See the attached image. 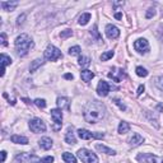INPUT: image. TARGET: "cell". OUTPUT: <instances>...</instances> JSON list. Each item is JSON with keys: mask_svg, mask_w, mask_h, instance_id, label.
Here are the masks:
<instances>
[{"mask_svg": "<svg viewBox=\"0 0 163 163\" xmlns=\"http://www.w3.org/2000/svg\"><path fill=\"white\" fill-rule=\"evenodd\" d=\"M105 115H106V107L103 103L98 101L89 102L84 110V119L89 124H97V122L105 119Z\"/></svg>", "mask_w": 163, "mask_h": 163, "instance_id": "1", "label": "cell"}, {"mask_svg": "<svg viewBox=\"0 0 163 163\" xmlns=\"http://www.w3.org/2000/svg\"><path fill=\"white\" fill-rule=\"evenodd\" d=\"M32 47H33V41L28 35L23 33L16 38V49L19 56H26Z\"/></svg>", "mask_w": 163, "mask_h": 163, "instance_id": "2", "label": "cell"}, {"mask_svg": "<svg viewBox=\"0 0 163 163\" xmlns=\"http://www.w3.org/2000/svg\"><path fill=\"white\" fill-rule=\"evenodd\" d=\"M78 157L83 163H98V157L91 151H88V149H79Z\"/></svg>", "mask_w": 163, "mask_h": 163, "instance_id": "3", "label": "cell"}, {"mask_svg": "<svg viewBox=\"0 0 163 163\" xmlns=\"http://www.w3.org/2000/svg\"><path fill=\"white\" fill-rule=\"evenodd\" d=\"M60 58H63L61 51L58 47H55L54 45H49L46 51H45V59H47L50 61H56Z\"/></svg>", "mask_w": 163, "mask_h": 163, "instance_id": "4", "label": "cell"}, {"mask_svg": "<svg viewBox=\"0 0 163 163\" xmlns=\"http://www.w3.org/2000/svg\"><path fill=\"white\" fill-rule=\"evenodd\" d=\"M78 137L83 140H89L92 138H97V139H101L103 138L105 135L102 133H92L89 130H86V129H79L78 130Z\"/></svg>", "mask_w": 163, "mask_h": 163, "instance_id": "5", "label": "cell"}, {"mask_svg": "<svg viewBox=\"0 0 163 163\" xmlns=\"http://www.w3.org/2000/svg\"><path fill=\"white\" fill-rule=\"evenodd\" d=\"M30 129L33 131V133H44L46 130V125H45V122L41 120V119H32L30 121Z\"/></svg>", "mask_w": 163, "mask_h": 163, "instance_id": "6", "label": "cell"}, {"mask_svg": "<svg viewBox=\"0 0 163 163\" xmlns=\"http://www.w3.org/2000/svg\"><path fill=\"white\" fill-rule=\"evenodd\" d=\"M51 117H52L54 122H55V125L52 126V129L59 130L61 128V121H63V112L60 108H54V110H51Z\"/></svg>", "mask_w": 163, "mask_h": 163, "instance_id": "7", "label": "cell"}, {"mask_svg": "<svg viewBox=\"0 0 163 163\" xmlns=\"http://www.w3.org/2000/svg\"><path fill=\"white\" fill-rule=\"evenodd\" d=\"M134 49L140 54H145L149 51V44L145 38H139L134 42Z\"/></svg>", "mask_w": 163, "mask_h": 163, "instance_id": "8", "label": "cell"}, {"mask_svg": "<svg viewBox=\"0 0 163 163\" xmlns=\"http://www.w3.org/2000/svg\"><path fill=\"white\" fill-rule=\"evenodd\" d=\"M106 36L108 38H111V40H115V38H117L120 36V31H119V28H117L116 26L107 24L106 26Z\"/></svg>", "mask_w": 163, "mask_h": 163, "instance_id": "9", "label": "cell"}, {"mask_svg": "<svg viewBox=\"0 0 163 163\" xmlns=\"http://www.w3.org/2000/svg\"><path fill=\"white\" fill-rule=\"evenodd\" d=\"M97 93H98V96L101 97H106L108 93H110V86H108L107 82L105 80H101L98 86H97Z\"/></svg>", "mask_w": 163, "mask_h": 163, "instance_id": "10", "label": "cell"}, {"mask_svg": "<svg viewBox=\"0 0 163 163\" xmlns=\"http://www.w3.org/2000/svg\"><path fill=\"white\" fill-rule=\"evenodd\" d=\"M143 142H144L143 137H142L140 134H138V133L133 134L131 137L129 138V144H130L131 147H139V145H140Z\"/></svg>", "mask_w": 163, "mask_h": 163, "instance_id": "11", "label": "cell"}, {"mask_svg": "<svg viewBox=\"0 0 163 163\" xmlns=\"http://www.w3.org/2000/svg\"><path fill=\"white\" fill-rule=\"evenodd\" d=\"M115 72H111V73H108V77L112 78L116 83H120L121 79L122 78H125V73L122 69H114Z\"/></svg>", "mask_w": 163, "mask_h": 163, "instance_id": "12", "label": "cell"}, {"mask_svg": "<svg viewBox=\"0 0 163 163\" xmlns=\"http://www.w3.org/2000/svg\"><path fill=\"white\" fill-rule=\"evenodd\" d=\"M0 60H2V77H4V74H5V68H7V65H10V64H12V59H10V56L5 55V54H2Z\"/></svg>", "mask_w": 163, "mask_h": 163, "instance_id": "13", "label": "cell"}, {"mask_svg": "<svg viewBox=\"0 0 163 163\" xmlns=\"http://www.w3.org/2000/svg\"><path fill=\"white\" fill-rule=\"evenodd\" d=\"M142 157L147 159V163H163V157H158L153 154H142Z\"/></svg>", "mask_w": 163, "mask_h": 163, "instance_id": "14", "label": "cell"}, {"mask_svg": "<svg viewBox=\"0 0 163 163\" xmlns=\"http://www.w3.org/2000/svg\"><path fill=\"white\" fill-rule=\"evenodd\" d=\"M65 142L68 144H75L77 143V139H75V134L73 131V129H68L66 133H65Z\"/></svg>", "mask_w": 163, "mask_h": 163, "instance_id": "15", "label": "cell"}, {"mask_svg": "<svg viewBox=\"0 0 163 163\" xmlns=\"http://www.w3.org/2000/svg\"><path fill=\"white\" fill-rule=\"evenodd\" d=\"M96 149H97V151H100V152H102V153L108 154V156H115V154H116V152L114 151V149L107 148V147H105V145H102V144H97V145H96Z\"/></svg>", "mask_w": 163, "mask_h": 163, "instance_id": "16", "label": "cell"}, {"mask_svg": "<svg viewBox=\"0 0 163 163\" xmlns=\"http://www.w3.org/2000/svg\"><path fill=\"white\" fill-rule=\"evenodd\" d=\"M40 147L42 148V149H45V151H49V149L52 147V140L50 138L45 137V138H42V139L40 140Z\"/></svg>", "mask_w": 163, "mask_h": 163, "instance_id": "17", "label": "cell"}, {"mask_svg": "<svg viewBox=\"0 0 163 163\" xmlns=\"http://www.w3.org/2000/svg\"><path fill=\"white\" fill-rule=\"evenodd\" d=\"M10 140L13 143H16V144H28V139H27L26 137H21V135H13V137L10 138Z\"/></svg>", "mask_w": 163, "mask_h": 163, "instance_id": "18", "label": "cell"}, {"mask_svg": "<svg viewBox=\"0 0 163 163\" xmlns=\"http://www.w3.org/2000/svg\"><path fill=\"white\" fill-rule=\"evenodd\" d=\"M80 77H82V79H83V82H91L93 78H94V73L93 72H91V70H83L80 73Z\"/></svg>", "mask_w": 163, "mask_h": 163, "instance_id": "19", "label": "cell"}, {"mask_svg": "<svg viewBox=\"0 0 163 163\" xmlns=\"http://www.w3.org/2000/svg\"><path fill=\"white\" fill-rule=\"evenodd\" d=\"M63 159H64L65 163H77L75 156H73V154L69 153V152H65V153L63 154Z\"/></svg>", "mask_w": 163, "mask_h": 163, "instance_id": "20", "label": "cell"}, {"mask_svg": "<svg viewBox=\"0 0 163 163\" xmlns=\"http://www.w3.org/2000/svg\"><path fill=\"white\" fill-rule=\"evenodd\" d=\"M117 130H119L120 134H126L130 130V125L128 124V122H125V121H121L119 124V129Z\"/></svg>", "mask_w": 163, "mask_h": 163, "instance_id": "21", "label": "cell"}, {"mask_svg": "<svg viewBox=\"0 0 163 163\" xmlns=\"http://www.w3.org/2000/svg\"><path fill=\"white\" fill-rule=\"evenodd\" d=\"M58 107L60 108V110H64V108H69V102H68V100L65 97H59L58 98Z\"/></svg>", "mask_w": 163, "mask_h": 163, "instance_id": "22", "label": "cell"}, {"mask_svg": "<svg viewBox=\"0 0 163 163\" xmlns=\"http://www.w3.org/2000/svg\"><path fill=\"white\" fill-rule=\"evenodd\" d=\"M18 5V3L17 2H13V3H10V2H3L2 3V8L4 9V10H14V8Z\"/></svg>", "mask_w": 163, "mask_h": 163, "instance_id": "23", "label": "cell"}, {"mask_svg": "<svg viewBox=\"0 0 163 163\" xmlns=\"http://www.w3.org/2000/svg\"><path fill=\"white\" fill-rule=\"evenodd\" d=\"M42 64H44V60H42V59H36L35 61H32L31 68H30V69H31V73L36 72V70L38 69V68H40L41 65H42Z\"/></svg>", "mask_w": 163, "mask_h": 163, "instance_id": "24", "label": "cell"}, {"mask_svg": "<svg viewBox=\"0 0 163 163\" xmlns=\"http://www.w3.org/2000/svg\"><path fill=\"white\" fill-rule=\"evenodd\" d=\"M89 21H91V14H89V13H84V14H82L79 17V24H82V26H86Z\"/></svg>", "mask_w": 163, "mask_h": 163, "instance_id": "25", "label": "cell"}, {"mask_svg": "<svg viewBox=\"0 0 163 163\" xmlns=\"http://www.w3.org/2000/svg\"><path fill=\"white\" fill-rule=\"evenodd\" d=\"M79 65L80 66H84V68L89 66L91 65V59L87 58V56H80L79 58Z\"/></svg>", "mask_w": 163, "mask_h": 163, "instance_id": "26", "label": "cell"}, {"mask_svg": "<svg viewBox=\"0 0 163 163\" xmlns=\"http://www.w3.org/2000/svg\"><path fill=\"white\" fill-rule=\"evenodd\" d=\"M80 47L79 46H73V47H70L69 49V55H72V56H77V55H80Z\"/></svg>", "mask_w": 163, "mask_h": 163, "instance_id": "27", "label": "cell"}, {"mask_svg": "<svg viewBox=\"0 0 163 163\" xmlns=\"http://www.w3.org/2000/svg\"><path fill=\"white\" fill-rule=\"evenodd\" d=\"M137 75H138V77L144 78V77H147V75H148V70H147V69H144L143 66H138V68H137Z\"/></svg>", "mask_w": 163, "mask_h": 163, "instance_id": "28", "label": "cell"}, {"mask_svg": "<svg viewBox=\"0 0 163 163\" xmlns=\"http://www.w3.org/2000/svg\"><path fill=\"white\" fill-rule=\"evenodd\" d=\"M114 51H107V52H105V54H102V55H101V60L102 61H107L108 59H111L112 56H114Z\"/></svg>", "mask_w": 163, "mask_h": 163, "instance_id": "29", "label": "cell"}, {"mask_svg": "<svg viewBox=\"0 0 163 163\" xmlns=\"http://www.w3.org/2000/svg\"><path fill=\"white\" fill-rule=\"evenodd\" d=\"M154 84H156L161 91H163V75L157 77V78L154 79Z\"/></svg>", "mask_w": 163, "mask_h": 163, "instance_id": "30", "label": "cell"}, {"mask_svg": "<svg viewBox=\"0 0 163 163\" xmlns=\"http://www.w3.org/2000/svg\"><path fill=\"white\" fill-rule=\"evenodd\" d=\"M38 108H45L46 107V101L45 100H41V98H37V100H35V102H33Z\"/></svg>", "mask_w": 163, "mask_h": 163, "instance_id": "31", "label": "cell"}, {"mask_svg": "<svg viewBox=\"0 0 163 163\" xmlns=\"http://www.w3.org/2000/svg\"><path fill=\"white\" fill-rule=\"evenodd\" d=\"M73 35V31L72 30H65V31H63L61 33H60V37L61 38H66V37H70Z\"/></svg>", "mask_w": 163, "mask_h": 163, "instance_id": "32", "label": "cell"}, {"mask_svg": "<svg viewBox=\"0 0 163 163\" xmlns=\"http://www.w3.org/2000/svg\"><path fill=\"white\" fill-rule=\"evenodd\" d=\"M114 102H115V103H116V105H117V106L120 107V110H122V111H125V110H126V106H125L124 103H122V102H121L120 100L115 98V100H114Z\"/></svg>", "mask_w": 163, "mask_h": 163, "instance_id": "33", "label": "cell"}, {"mask_svg": "<svg viewBox=\"0 0 163 163\" xmlns=\"http://www.w3.org/2000/svg\"><path fill=\"white\" fill-rule=\"evenodd\" d=\"M52 162H54V157H45L38 161V163H52Z\"/></svg>", "mask_w": 163, "mask_h": 163, "instance_id": "34", "label": "cell"}, {"mask_svg": "<svg viewBox=\"0 0 163 163\" xmlns=\"http://www.w3.org/2000/svg\"><path fill=\"white\" fill-rule=\"evenodd\" d=\"M154 14H156L154 9H149V10H148V13H147V18H148V19H149V18H152Z\"/></svg>", "mask_w": 163, "mask_h": 163, "instance_id": "35", "label": "cell"}, {"mask_svg": "<svg viewBox=\"0 0 163 163\" xmlns=\"http://www.w3.org/2000/svg\"><path fill=\"white\" fill-rule=\"evenodd\" d=\"M2 45L3 46H7L8 42H7V35L5 33H2Z\"/></svg>", "mask_w": 163, "mask_h": 163, "instance_id": "36", "label": "cell"}, {"mask_svg": "<svg viewBox=\"0 0 163 163\" xmlns=\"http://www.w3.org/2000/svg\"><path fill=\"white\" fill-rule=\"evenodd\" d=\"M144 86H139V88H138V92H137V94H138V96H140V94L144 92Z\"/></svg>", "mask_w": 163, "mask_h": 163, "instance_id": "37", "label": "cell"}, {"mask_svg": "<svg viewBox=\"0 0 163 163\" xmlns=\"http://www.w3.org/2000/svg\"><path fill=\"white\" fill-rule=\"evenodd\" d=\"M5 158H7V152H5V151H3V152H2V163H4V162H5Z\"/></svg>", "mask_w": 163, "mask_h": 163, "instance_id": "38", "label": "cell"}, {"mask_svg": "<svg viewBox=\"0 0 163 163\" xmlns=\"http://www.w3.org/2000/svg\"><path fill=\"white\" fill-rule=\"evenodd\" d=\"M64 78L68 79V80H72V79H73V74H69V73H68V74L64 75Z\"/></svg>", "mask_w": 163, "mask_h": 163, "instance_id": "39", "label": "cell"}, {"mask_svg": "<svg viewBox=\"0 0 163 163\" xmlns=\"http://www.w3.org/2000/svg\"><path fill=\"white\" fill-rule=\"evenodd\" d=\"M24 18H26V16H24V14H22V17H19V18H18V22H17V23H18V24L23 23V19H24Z\"/></svg>", "mask_w": 163, "mask_h": 163, "instance_id": "40", "label": "cell"}, {"mask_svg": "<svg viewBox=\"0 0 163 163\" xmlns=\"http://www.w3.org/2000/svg\"><path fill=\"white\" fill-rule=\"evenodd\" d=\"M115 18H116V19H121V18H122V14H121V13H116Z\"/></svg>", "mask_w": 163, "mask_h": 163, "instance_id": "41", "label": "cell"}]
</instances>
